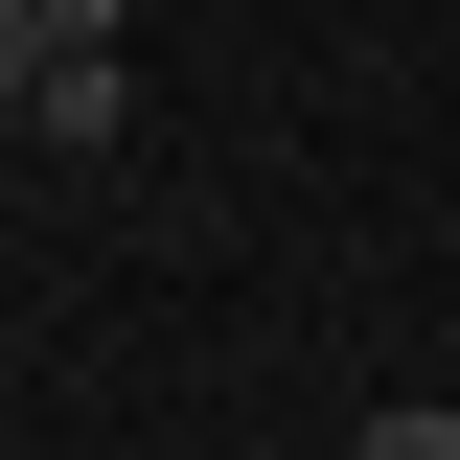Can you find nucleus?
Here are the masks:
<instances>
[{"label": "nucleus", "mask_w": 460, "mask_h": 460, "mask_svg": "<svg viewBox=\"0 0 460 460\" xmlns=\"http://www.w3.org/2000/svg\"><path fill=\"white\" fill-rule=\"evenodd\" d=\"M23 138H47V162H93V138H138V69H115V47H47V93H23Z\"/></svg>", "instance_id": "f257e3e1"}, {"label": "nucleus", "mask_w": 460, "mask_h": 460, "mask_svg": "<svg viewBox=\"0 0 460 460\" xmlns=\"http://www.w3.org/2000/svg\"><path fill=\"white\" fill-rule=\"evenodd\" d=\"M23 93H47V0H0V138H23Z\"/></svg>", "instance_id": "f03ea898"}, {"label": "nucleus", "mask_w": 460, "mask_h": 460, "mask_svg": "<svg viewBox=\"0 0 460 460\" xmlns=\"http://www.w3.org/2000/svg\"><path fill=\"white\" fill-rule=\"evenodd\" d=\"M368 460H460V414H368Z\"/></svg>", "instance_id": "7ed1b4c3"}]
</instances>
